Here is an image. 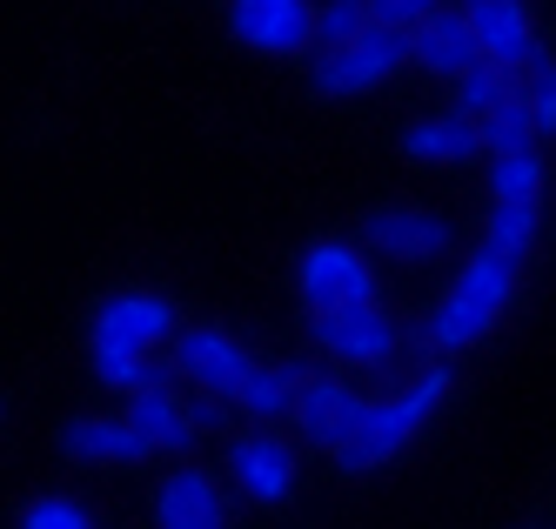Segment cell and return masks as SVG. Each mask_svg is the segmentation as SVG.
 Instances as JSON below:
<instances>
[{"mask_svg": "<svg viewBox=\"0 0 556 529\" xmlns=\"http://www.w3.org/2000/svg\"><path fill=\"white\" fill-rule=\"evenodd\" d=\"M456 395V369H450V355H435L429 369L403 389V395H389V402H376L369 410V423L355 429L342 450H336V469L342 476H376V469H389L395 456L409 450V442L422 436V423L443 410V402Z\"/></svg>", "mask_w": 556, "mask_h": 529, "instance_id": "obj_1", "label": "cell"}, {"mask_svg": "<svg viewBox=\"0 0 556 529\" xmlns=\"http://www.w3.org/2000/svg\"><path fill=\"white\" fill-rule=\"evenodd\" d=\"M416 54H409V27H389V21H369L355 40H342V48H323V61H315L308 88L323 101H363L376 95L389 74H403Z\"/></svg>", "mask_w": 556, "mask_h": 529, "instance_id": "obj_2", "label": "cell"}, {"mask_svg": "<svg viewBox=\"0 0 556 529\" xmlns=\"http://www.w3.org/2000/svg\"><path fill=\"white\" fill-rule=\"evenodd\" d=\"M315 342L349 369H389L395 349H403V329L382 315V302H342L315 315Z\"/></svg>", "mask_w": 556, "mask_h": 529, "instance_id": "obj_3", "label": "cell"}, {"mask_svg": "<svg viewBox=\"0 0 556 529\" xmlns=\"http://www.w3.org/2000/svg\"><path fill=\"white\" fill-rule=\"evenodd\" d=\"M228 34L249 54L289 61V54L315 48V0H228Z\"/></svg>", "mask_w": 556, "mask_h": 529, "instance_id": "obj_4", "label": "cell"}, {"mask_svg": "<svg viewBox=\"0 0 556 529\" xmlns=\"http://www.w3.org/2000/svg\"><path fill=\"white\" fill-rule=\"evenodd\" d=\"M295 289H302L308 315L342 308V302H376V268H369L363 249H349V241H315L295 268Z\"/></svg>", "mask_w": 556, "mask_h": 529, "instance_id": "obj_5", "label": "cell"}, {"mask_svg": "<svg viewBox=\"0 0 556 529\" xmlns=\"http://www.w3.org/2000/svg\"><path fill=\"white\" fill-rule=\"evenodd\" d=\"M88 336L108 342V349H141V355H148L154 342L175 336V302L154 295V289H114L108 302H94Z\"/></svg>", "mask_w": 556, "mask_h": 529, "instance_id": "obj_6", "label": "cell"}, {"mask_svg": "<svg viewBox=\"0 0 556 529\" xmlns=\"http://www.w3.org/2000/svg\"><path fill=\"white\" fill-rule=\"evenodd\" d=\"M363 241L376 255H389L395 268H422V262H443L450 255V222L429 215V209H369L363 215Z\"/></svg>", "mask_w": 556, "mask_h": 529, "instance_id": "obj_7", "label": "cell"}, {"mask_svg": "<svg viewBox=\"0 0 556 529\" xmlns=\"http://www.w3.org/2000/svg\"><path fill=\"white\" fill-rule=\"evenodd\" d=\"M369 410H376V402H369L363 389H349V382H336V376H302V395H295V429H302L308 442H323V450L336 456L342 442L369 423Z\"/></svg>", "mask_w": 556, "mask_h": 529, "instance_id": "obj_8", "label": "cell"}, {"mask_svg": "<svg viewBox=\"0 0 556 529\" xmlns=\"http://www.w3.org/2000/svg\"><path fill=\"white\" fill-rule=\"evenodd\" d=\"M249 369H255V355L235 342L228 329H181V336H175V376H181L188 389L235 395V389L249 382Z\"/></svg>", "mask_w": 556, "mask_h": 529, "instance_id": "obj_9", "label": "cell"}, {"mask_svg": "<svg viewBox=\"0 0 556 529\" xmlns=\"http://www.w3.org/2000/svg\"><path fill=\"white\" fill-rule=\"evenodd\" d=\"M228 476H235V490L255 496V503H289L302 469H295V450H289L282 436L249 429V436L228 442Z\"/></svg>", "mask_w": 556, "mask_h": 529, "instance_id": "obj_10", "label": "cell"}, {"mask_svg": "<svg viewBox=\"0 0 556 529\" xmlns=\"http://www.w3.org/2000/svg\"><path fill=\"white\" fill-rule=\"evenodd\" d=\"M154 529H228V496L202 463H175L154 490Z\"/></svg>", "mask_w": 556, "mask_h": 529, "instance_id": "obj_11", "label": "cell"}, {"mask_svg": "<svg viewBox=\"0 0 556 529\" xmlns=\"http://www.w3.org/2000/svg\"><path fill=\"white\" fill-rule=\"evenodd\" d=\"M128 423L141 429L148 450H168V456H188L194 442H202V423H194L188 395H175V389H168V376L128 395Z\"/></svg>", "mask_w": 556, "mask_h": 529, "instance_id": "obj_12", "label": "cell"}, {"mask_svg": "<svg viewBox=\"0 0 556 529\" xmlns=\"http://www.w3.org/2000/svg\"><path fill=\"white\" fill-rule=\"evenodd\" d=\"M469 27H476V48L483 61H503V67H530L543 48H536V21L523 0H469Z\"/></svg>", "mask_w": 556, "mask_h": 529, "instance_id": "obj_13", "label": "cell"}, {"mask_svg": "<svg viewBox=\"0 0 556 529\" xmlns=\"http://www.w3.org/2000/svg\"><path fill=\"white\" fill-rule=\"evenodd\" d=\"M409 54H416L422 74H450V80H456L463 67L483 61V48H476V27H469L463 8H435L422 27H409Z\"/></svg>", "mask_w": 556, "mask_h": 529, "instance_id": "obj_14", "label": "cell"}, {"mask_svg": "<svg viewBox=\"0 0 556 529\" xmlns=\"http://www.w3.org/2000/svg\"><path fill=\"white\" fill-rule=\"evenodd\" d=\"M61 456H74V463H141L154 450L141 442V429L128 416H74V423H61Z\"/></svg>", "mask_w": 556, "mask_h": 529, "instance_id": "obj_15", "label": "cell"}, {"mask_svg": "<svg viewBox=\"0 0 556 529\" xmlns=\"http://www.w3.org/2000/svg\"><path fill=\"white\" fill-rule=\"evenodd\" d=\"M403 154L409 161H476V154H483V121H469L463 108L422 114V121L403 128Z\"/></svg>", "mask_w": 556, "mask_h": 529, "instance_id": "obj_16", "label": "cell"}, {"mask_svg": "<svg viewBox=\"0 0 556 529\" xmlns=\"http://www.w3.org/2000/svg\"><path fill=\"white\" fill-rule=\"evenodd\" d=\"M496 322H503V315H490L483 302H469L463 289H450L443 302L429 308L422 336H429V349H435V355H463V349H476V342H483V336L496 329Z\"/></svg>", "mask_w": 556, "mask_h": 529, "instance_id": "obj_17", "label": "cell"}, {"mask_svg": "<svg viewBox=\"0 0 556 529\" xmlns=\"http://www.w3.org/2000/svg\"><path fill=\"white\" fill-rule=\"evenodd\" d=\"M543 235V201H490V222H483V249H496L503 262L523 268L530 249Z\"/></svg>", "mask_w": 556, "mask_h": 529, "instance_id": "obj_18", "label": "cell"}, {"mask_svg": "<svg viewBox=\"0 0 556 529\" xmlns=\"http://www.w3.org/2000/svg\"><path fill=\"white\" fill-rule=\"evenodd\" d=\"M295 395H302V369H289V362H255L249 382L235 389V402H242L255 423H282V416H295Z\"/></svg>", "mask_w": 556, "mask_h": 529, "instance_id": "obj_19", "label": "cell"}, {"mask_svg": "<svg viewBox=\"0 0 556 529\" xmlns=\"http://www.w3.org/2000/svg\"><path fill=\"white\" fill-rule=\"evenodd\" d=\"M456 289H463L469 302H483L490 315H503V308L516 302V262H503L496 249H476V255L463 262V275H456Z\"/></svg>", "mask_w": 556, "mask_h": 529, "instance_id": "obj_20", "label": "cell"}, {"mask_svg": "<svg viewBox=\"0 0 556 529\" xmlns=\"http://www.w3.org/2000/svg\"><path fill=\"white\" fill-rule=\"evenodd\" d=\"M523 80H516V67H503V61H476V67H463L456 74V108L469 114V121H483V114H496Z\"/></svg>", "mask_w": 556, "mask_h": 529, "instance_id": "obj_21", "label": "cell"}, {"mask_svg": "<svg viewBox=\"0 0 556 529\" xmlns=\"http://www.w3.org/2000/svg\"><path fill=\"white\" fill-rule=\"evenodd\" d=\"M530 148H543V135H536L530 95L516 88L496 114H483V154H530Z\"/></svg>", "mask_w": 556, "mask_h": 529, "instance_id": "obj_22", "label": "cell"}, {"mask_svg": "<svg viewBox=\"0 0 556 529\" xmlns=\"http://www.w3.org/2000/svg\"><path fill=\"white\" fill-rule=\"evenodd\" d=\"M490 201H543V154H490Z\"/></svg>", "mask_w": 556, "mask_h": 529, "instance_id": "obj_23", "label": "cell"}, {"mask_svg": "<svg viewBox=\"0 0 556 529\" xmlns=\"http://www.w3.org/2000/svg\"><path fill=\"white\" fill-rule=\"evenodd\" d=\"M162 376H168V369H154L141 349H108V342H94V382H101V389L135 395V389H148V382H162Z\"/></svg>", "mask_w": 556, "mask_h": 529, "instance_id": "obj_24", "label": "cell"}, {"mask_svg": "<svg viewBox=\"0 0 556 529\" xmlns=\"http://www.w3.org/2000/svg\"><path fill=\"white\" fill-rule=\"evenodd\" d=\"M376 14L369 0H315V48H342V40H355Z\"/></svg>", "mask_w": 556, "mask_h": 529, "instance_id": "obj_25", "label": "cell"}, {"mask_svg": "<svg viewBox=\"0 0 556 529\" xmlns=\"http://www.w3.org/2000/svg\"><path fill=\"white\" fill-rule=\"evenodd\" d=\"M21 529H101L81 496H34L21 509Z\"/></svg>", "mask_w": 556, "mask_h": 529, "instance_id": "obj_26", "label": "cell"}, {"mask_svg": "<svg viewBox=\"0 0 556 529\" xmlns=\"http://www.w3.org/2000/svg\"><path fill=\"white\" fill-rule=\"evenodd\" d=\"M523 95H530V114H536V135L556 141V61L536 54L530 74H523Z\"/></svg>", "mask_w": 556, "mask_h": 529, "instance_id": "obj_27", "label": "cell"}, {"mask_svg": "<svg viewBox=\"0 0 556 529\" xmlns=\"http://www.w3.org/2000/svg\"><path fill=\"white\" fill-rule=\"evenodd\" d=\"M443 0H369V14L376 21H389V27H422Z\"/></svg>", "mask_w": 556, "mask_h": 529, "instance_id": "obj_28", "label": "cell"}, {"mask_svg": "<svg viewBox=\"0 0 556 529\" xmlns=\"http://www.w3.org/2000/svg\"><path fill=\"white\" fill-rule=\"evenodd\" d=\"M0 423H8V395H0Z\"/></svg>", "mask_w": 556, "mask_h": 529, "instance_id": "obj_29", "label": "cell"}]
</instances>
